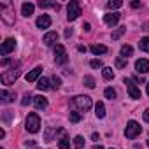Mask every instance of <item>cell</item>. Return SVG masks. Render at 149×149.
<instances>
[{"instance_id":"obj_1","label":"cell","mask_w":149,"mask_h":149,"mask_svg":"<svg viewBox=\"0 0 149 149\" xmlns=\"http://www.w3.org/2000/svg\"><path fill=\"white\" fill-rule=\"evenodd\" d=\"M19 74H21V61H14V63L11 65V68H7V70L2 72L0 81H2V84H6V86L14 84V81L19 77Z\"/></svg>"},{"instance_id":"obj_2","label":"cell","mask_w":149,"mask_h":149,"mask_svg":"<svg viewBox=\"0 0 149 149\" xmlns=\"http://www.w3.org/2000/svg\"><path fill=\"white\" fill-rule=\"evenodd\" d=\"M25 128H26V132H30V133H37V132L40 130V118H39L37 112H30V114H28L26 123H25Z\"/></svg>"},{"instance_id":"obj_3","label":"cell","mask_w":149,"mask_h":149,"mask_svg":"<svg viewBox=\"0 0 149 149\" xmlns=\"http://www.w3.org/2000/svg\"><path fill=\"white\" fill-rule=\"evenodd\" d=\"M67 18H68V21H74V19H77L79 16H81V6H79V2H76V0H72V2L68 4V7H67Z\"/></svg>"},{"instance_id":"obj_4","label":"cell","mask_w":149,"mask_h":149,"mask_svg":"<svg viewBox=\"0 0 149 149\" xmlns=\"http://www.w3.org/2000/svg\"><path fill=\"white\" fill-rule=\"evenodd\" d=\"M140 132H142V128L137 121H128L126 130H125V137L126 139H135L137 135H140Z\"/></svg>"},{"instance_id":"obj_5","label":"cell","mask_w":149,"mask_h":149,"mask_svg":"<svg viewBox=\"0 0 149 149\" xmlns=\"http://www.w3.org/2000/svg\"><path fill=\"white\" fill-rule=\"evenodd\" d=\"M54 61H56L58 65H65V63L68 61L67 51H65V47H63L61 44H56V47H54Z\"/></svg>"},{"instance_id":"obj_6","label":"cell","mask_w":149,"mask_h":149,"mask_svg":"<svg viewBox=\"0 0 149 149\" xmlns=\"http://www.w3.org/2000/svg\"><path fill=\"white\" fill-rule=\"evenodd\" d=\"M74 104H76L81 111H84V112L91 109V98H90V97H86V95H84V97H83V95L74 97Z\"/></svg>"},{"instance_id":"obj_7","label":"cell","mask_w":149,"mask_h":149,"mask_svg":"<svg viewBox=\"0 0 149 149\" xmlns=\"http://www.w3.org/2000/svg\"><path fill=\"white\" fill-rule=\"evenodd\" d=\"M125 84H126V90H128V95H130V98H140V90L135 86V83L132 81V79H125Z\"/></svg>"},{"instance_id":"obj_8","label":"cell","mask_w":149,"mask_h":149,"mask_svg":"<svg viewBox=\"0 0 149 149\" xmlns=\"http://www.w3.org/2000/svg\"><path fill=\"white\" fill-rule=\"evenodd\" d=\"M14 47H16V40H14V39H6V40L2 42V47H0V54L6 56V54L13 53Z\"/></svg>"},{"instance_id":"obj_9","label":"cell","mask_w":149,"mask_h":149,"mask_svg":"<svg viewBox=\"0 0 149 149\" xmlns=\"http://www.w3.org/2000/svg\"><path fill=\"white\" fill-rule=\"evenodd\" d=\"M135 68H137L139 74H147L149 72V60H144V58L137 60L135 61Z\"/></svg>"},{"instance_id":"obj_10","label":"cell","mask_w":149,"mask_h":149,"mask_svg":"<svg viewBox=\"0 0 149 149\" xmlns=\"http://www.w3.org/2000/svg\"><path fill=\"white\" fill-rule=\"evenodd\" d=\"M40 74H42V67H35L33 70H30V72L26 74V83H33V81H37Z\"/></svg>"},{"instance_id":"obj_11","label":"cell","mask_w":149,"mask_h":149,"mask_svg":"<svg viewBox=\"0 0 149 149\" xmlns=\"http://www.w3.org/2000/svg\"><path fill=\"white\" fill-rule=\"evenodd\" d=\"M104 21H105V25L114 26V25L119 21V14H118V13H109V14H105V16H104Z\"/></svg>"},{"instance_id":"obj_12","label":"cell","mask_w":149,"mask_h":149,"mask_svg":"<svg viewBox=\"0 0 149 149\" xmlns=\"http://www.w3.org/2000/svg\"><path fill=\"white\" fill-rule=\"evenodd\" d=\"M35 23H37V26H39V28H49V26H51V18H49L47 14H42V16H39V18H37V21H35Z\"/></svg>"},{"instance_id":"obj_13","label":"cell","mask_w":149,"mask_h":149,"mask_svg":"<svg viewBox=\"0 0 149 149\" xmlns=\"http://www.w3.org/2000/svg\"><path fill=\"white\" fill-rule=\"evenodd\" d=\"M56 40H58V33H56V32H47V33L44 35V39H42V42H44L46 46H53Z\"/></svg>"},{"instance_id":"obj_14","label":"cell","mask_w":149,"mask_h":149,"mask_svg":"<svg viewBox=\"0 0 149 149\" xmlns=\"http://www.w3.org/2000/svg\"><path fill=\"white\" fill-rule=\"evenodd\" d=\"M0 98H2V104H11V102H14V93L13 91H7V90H2L0 91Z\"/></svg>"},{"instance_id":"obj_15","label":"cell","mask_w":149,"mask_h":149,"mask_svg":"<svg viewBox=\"0 0 149 149\" xmlns=\"http://www.w3.org/2000/svg\"><path fill=\"white\" fill-rule=\"evenodd\" d=\"M33 9H35V6L30 4V2H25V4L21 6V13H23V16H26V18H30V16L33 14Z\"/></svg>"},{"instance_id":"obj_16","label":"cell","mask_w":149,"mask_h":149,"mask_svg":"<svg viewBox=\"0 0 149 149\" xmlns=\"http://www.w3.org/2000/svg\"><path fill=\"white\" fill-rule=\"evenodd\" d=\"M33 105H35V109H46L47 107V100L44 97L37 95V97H33Z\"/></svg>"},{"instance_id":"obj_17","label":"cell","mask_w":149,"mask_h":149,"mask_svg":"<svg viewBox=\"0 0 149 149\" xmlns=\"http://www.w3.org/2000/svg\"><path fill=\"white\" fill-rule=\"evenodd\" d=\"M60 132H61V139L58 140V147H60V149H68V147H70V140L65 137V132H63V130H60Z\"/></svg>"},{"instance_id":"obj_18","label":"cell","mask_w":149,"mask_h":149,"mask_svg":"<svg viewBox=\"0 0 149 149\" xmlns=\"http://www.w3.org/2000/svg\"><path fill=\"white\" fill-rule=\"evenodd\" d=\"M49 88H51V84H49V79H46V77L39 79V83H37V90H40V91H46V90H49Z\"/></svg>"},{"instance_id":"obj_19","label":"cell","mask_w":149,"mask_h":149,"mask_svg":"<svg viewBox=\"0 0 149 149\" xmlns=\"http://www.w3.org/2000/svg\"><path fill=\"white\" fill-rule=\"evenodd\" d=\"M91 53L93 54H104V53H107V47L102 46V44H93L91 46Z\"/></svg>"},{"instance_id":"obj_20","label":"cell","mask_w":149,"mask_h":149,"mask_svg":"<svg viewBox=\"0 0 149 149\" xmlns=\"http://www.w3.org/2000/svg\"><path fill=\"white\" fill-rule=\"evenodd\" d=\"M95 114H97V118H100V119L105 116V105H104L102 102H98V104L95 105Z\"/></svg>"},{"instance_id":"obj_21","label":"cell","mask_w":149,"mask_h":149,"mask_svg":"<svg viewBox=\"0 0 149 149\" xmlns=\"http://www.w3.org/2000/svg\"><path fill=\"white\" fill-rule=\"evenodd\" d=\"M132 53H133L132 46H128V44L121 46V58H128V56H132Z\"/></svg>"},{"instance_id":"obj_22","label":"cell","mask_w":149,"mask_h":149,"mask_svg":"<svg viewBox=\"0 0 149 149\" xmlns=\"http://www.w3.org/2000/svg\"><path fill=\"white\" fill-rule=\"evenodd\" d=\"M102 76H104V79L111 81V79H114V72H112V68H111V67H105V68L102 70Z\"/></svg>"},{"instance_id":"obj_23","label":"cell","mask_w":149,"mask_h":149,"mask_svg":"<svg viewBox=\"0 0 149 149\" xmlns=\"http://www.w3.org/2000/svg\"><path fill=\"white\" fill-rule=\"evenodd\" d=\"M39 7L40 9H46V7H53V9H60V6L56 4V2H42V0H40V2H39Z\"/></svg>"},{"instance_id":"obj_24","label":"cell","mask_w":149,"mask_h":149,"mask_svg":"<svg viewBox=\"0 0 149 149\" xmlns=\"http://www.w3.org/2000/svg\"><path fill=\"white\" fill-rule=\"evenodd\" d=\"M139 47L142 49V51H146V53H149V37H144L140 42H139Z\"/></svg>"},{"instance_id":"obj_25","label":"cell","mask_w":149,"mask_h":149,"mask_svg":"<svg viewBox=\"0 0 149 149\" xmlns=\"http://www.w3.org/2000/svg\"><path fill=\"white\" fill-rule=\"evenodd\" d=\"M121 6H123L121 0H114V2L111 0V2H107V9H109V11H112V9H119Z\"/></svg>"},{"instance_id":"obj_26","label":"cell","mask_w":149,"mask_h":149,"mask_svg":"<svg viewBox=\"0 0 149 149\" xmlns=\"http://www.w3.org/2000/svg\"><path fill=\"white\" fill-rule=\"evenodd\" d=\"M74 147H76V149H83L84 147V139L81 135H77L76 139H74Z\"/></svg>"},{"instance_id":"obj_27","label":"cell","mask_w":149,"mask_h":149,"mask_svg":"<svg viewBox=\"0 0 149 149\" xmlns=\"http://www.w3.org/2000/svg\"><path fill=\"white\" fill-rule=\"evenodd\" d=\"M125 32H126V26H119L118 30H114V32H112V40L119 39V37H121V35H123Z\"/></svg>"},{"instance_id":"obj_28","label":"cell","mask_w":149,"mask_h":149,"mask_svg":"<svg viewBox=\"0 0 149 149\" xmlns=\"http://www.w3.org/2000/svg\"><path fill=\"white\" fill-rule=\"evenodd\" d=\"M84 86L90 88V90H93L95 88V79L91 76H84Z\"/></svg>"},{"instance_id":"obj_29","label":"cell","mask_w":149,"mask_h":149,"mask_svg":"<svg viewBox=\"0 0 149 149\" xmlns=\"http://www.w3.org/2000/svg\"><path fill=\"white\" fill-rule=\"evenodd\" d=\"M104 95H105V98H109V100H114V98H116V90H114V88H105Z\"/></svg>"},{"instance_id":"obj_30","label":"cell","mask_w":149,"mask_h":149,"mask_svg":"<svg viewBox=\"0 0 149 149\" xmlns=\"http://www.w3.org/2000/svg\"><path fill=\"white\" fill-rule=\"evenodd\" d=\"M60 84H61V79L56 77V76H53V77H51V88H53V90H58Z\"/></svg>"},{"instance_id":"obj_31","label":"cell","mask_w":149,"mask_h":149,"mask_svg":"<svg viewBox=\"0 0 149 149\" xmlns=\"http://www.w3.org/2000/svg\"><path fill=\"white\" fill-rule=\"evenodd\" d=\"M81 118H83V116H81L79 112H70V121H72V123H77V121H81Z\"/></svg>"},{"instance_id":"obj_32","label":"cell","mask_w":149,"mask_h":149,"mask_svg":"<svg viewBox=\"0 0 149 149\" xmlns=\"http://www.w3.org/2000/svg\"><path fill=\"white\" fill-rule=\"evenodd\" d=\"M90 65H91L93 68H102V67H104L102 60H91V61H90Z\"/></svg>"},{"instance_id":"obj_33","label":"cell","mask_w":149,"mask_h":149,"mask_svg":"<svg viewBox=\"0 0 149 149\" xmlns=\"http://www.w3.org/2000/svg\"><path fill=\"white\" fill-rule=\"evenodd\" d=\"M30 102H33V97H32V95H28V93H26V95H25V97H23V100H21V105H28V104H30Z\"/></svg>"},{"instance_id":"obj_34","label":"cell","mask_w":149,"mask_h":149,"mask_svg":"<svg viewBox=\"0 0 149 149\" xmlns=\"http://www.w3.org/2000/svg\"><path fill=\"white\" fill-rule=\"evenodd\" d=\"M53 133H54V128H47V130H46V140H47V142L51 140V137H53Z\"/></svg>"},{"instance_id":"obj_35","label":"cell","mask_w":149,"mask_h":149,"mask_svg":"<svg viewBox=\"0 0 149 149\" xmlns=\"http://www.w3.org/2000/svg\"><path fill=\"white\" fill-rule=\"evenodd\" d=\"M116 65H118V67H125V65H126V61H125V58H121V56H119V58L116 60Z\"/></svg>"},{"instance_id":"obj_36","label":"cell","mask_w":149,"mask_h":149,"mask_svg":"<svg viewBox=\"0 0 149 149\" xmlns=\"http://www.w3.org/2000/svg\"><path fill=\"white\" fill-rule=\"evenodd\" d=\"M13 63H14V61H13V60H9V58H4V60H2V67H7V65H13Z\"/></svg>"},{"instance_id":"obj_37","label":"cell","mask_w":149,"mask_h":149,"mask_svg":"<svg viewBox=\"0 0 149 149\" xmlns=\"http://www.w3.org/2000/svg\"><path fill=\"white\" fill-rule=\"evenodd\" d=\"M25 146H26V147H33V146H35V140H26Z\"/></svg>"},{"instance_id":"obj_38","label":"cell","mask_w":149,"mask_h":149,"mask_svg":"<svg viewBox=\"0 0 149 149\" xmlns=\"http://www.w3.org/2000/svg\"><path fill=\"white\" fill-rule=\"evenodd\" d=\"M132 7H133V9H139V7H140V2H137V0H133V2H132Z\"/></svg>"},{"instance_id":"obj_39","label":"cell","mask_w":149,"mask_h":149,"mask_svg":"<svg viewBox=\"0 0 149 149\" xmlns=\"http://www.w3.org/2000/svg\"><path fill=\"white\" fill-rule=\"evenodd\" d=\"M144 121L149 123V109H146V112H144Z\"/></svg>"},{"instance_id":"obj_40","label":"cell","mask_w":149,"mask_h":149,"mask_svg":"<svg viewBox=\"0 0 149 149\" xmlns=\"http://www.w3.org/2000/svg\"><path fill=\"white\" fill-rule=\"evenodd\" d=\"M83 28H84V32H90V30H91V25H90V23H84Z\"/></svg>"},{"instance_id":"obj_41","label":"cell","mask_w":149,"mask_h":149,"mask_svg":"<svg viewBox=\"0 0 149 149\" xmlns=\"http://www.w3.org/2000/svg\"><path fill=\"white\" fill-rule=\"evenodd\" d=\"M72 35V30H65V37H70Z\"/></svg>"},{"instance_id":"obj_42","label":"cell","mask_w":149,"mask_h":149,"mask_svg":"<svg viewBox=\"0 0 149 149\" xmlns=\"http://www.w3.org/2000/svg\"><path fill=\"white\" fill-rule=\"evenodd\" d=\"M77 49H79V51H81V53H86V47H84V46H79V47H77Z\"/></svg>"},{"instance_id":"obj_43","label":"cell","mask_w":149,"mask_h":149,"mask_svg":"<svg viewBox=\"0 0 149 149\" xmlns=\"http://www.w3.org/2000/svg\"><path fill=\"white\" fill-rule=\"evenodd\" d=\"M142 30H146V32H149V23H146V25H144V28H142Z\"/></svg>"},{"instance_id":"obj_44","label":"cell","mask_w":149,"mask_h":149,"mask_svg":"<svg viewBox=\"0 0 149 149\" xmlns=\"http://www.w3.org/2000/svg\"><path fill=\"white\" fill-rule=\"evenodd\" d=\"M93 149H104V147H102L100 144H95V146H93Z\"/></svg>"},{"instance_id":"obj_45","label":"cell","mask_w":149,"mask_h":149,"mask_svg":"<svg viewBox=\"0 0 149 149\" xmlns=\"http://www.w3.org/2000/svg\"><path fill=\"white\" fill-rule=\"evenodd\" d=\"M147 95H149V83H147Z\"/></svg>"},{"instance_id":"obj_46","label":"cell","mask_w":149,"mask_h":149,"mask_svg":"<svg viewBox=\"0 0 149 149\" xmlns=\"http://www.w3.org/2000/svg\"><path fill=\"white\" fill-rule=\"evenodd\" d=\"M147 146H149V140H147Z\"/></svg>"}]
</instances>
